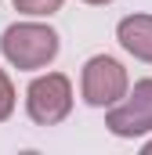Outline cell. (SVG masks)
<instances>
[{
	"label": "cell",
	"instance_id": "5b68a950",
	"mask_svg": "<svg viewBox=\"0 0 152 155\" xmlns=\"http://www.w3.org/2000/svg\"><path fill=\"white\" fill-rule=\"evenodd\" d=\"M116 40H119V47H123L130 58L152 65V15L138 11V15L119 18V22H116Z\"/></svg>",
	"mask_w": 152,
	"mask_h": 155
},
{
	"label": "cell",
	"instance_id": "8992f818",
	"mask_svg": "<svg viewBox=\"0 0 152 155\" xmlns=\"http://www.w3.org/2000/svg\"><path fill=\"white\" fill-rule=\"evenodd\" d=\"M11 4H15V11L26 15V18H47V15L62 11L65 0H11Z\"/></svg>",
	"mask_w": 152,
	"mask_h": 155
},
{
	"label": "cell",
	"instance_id": "52a82bcc",
	"mask_svg": "<svg viewBox=\"0 0 152 155\" xmlns=\"http://www.w3.org/2000/svg\"><path fill=\"white\" fill-rule=\"evenodd\" d=\"M11 112H15V83H11V76L0 69V123H7Z\"/></svg>",
	"mask_w": 152,
	"mask_h": 155
},
{
	"label": "cell",
	"instance_id": "277c9868",
	"mask_svg": "<svg viewBox=\"0 0 152 155\" xmlns=\"http://www.w3.org/2000/svg\"><path fill=\"white\" fill-rule=\"evenodd\" d=\"M105 126L112 137H123V141L152 134V76L138 79L123 101L105 108Z\"/></svg>",
	"mask_w": 152,
	"mask_h": 155
},
{
	"label": "cell",
	"instance_id": "7a4b0ae2",
	"mask_svg": "<svg viewBox=\"0 0 152 155\" xmlns=\"http://www.w3.org/2000/svg\"><path fill=\"white\" fill-rule=\"evenodd\" d=\"M130 90V76L123 69V61H116L112 54H94L83 61L80 69V97L91 108H112L116 101H123Z\"/></svg>",
	"mask_w": 152,
	"mask_h": 155
},
{
	"label": "cell",
	"instance_id": "6da1fadb",
	"mask_svg": "<svg viewBox=\"0 0 152 155\" xmlns=\"http://www.w3.org/2000/svg\"><path fill=\"white\" fill-rule=\"evenodd\" d=\"M62 51V40L58 33L47 25V22H15L0 33V54L11 69L18 72H36V69H47Z\"/></svg>",
	"mask_w": 152,
	"mask_h": 155
},
{
	"label": "cell",
	"instance_id": "3957f363",
	"mask_svg": "<svg viewBox=\"0 0 152 155\" xmlns=\"http://www.w3.org/2000/svg\"><path fill=\"white\" fill-rule=\"evenodd\" d=\"M73 112V79L65 72H43L26 87V116L36 126H58Z\"/></svg>",
	"mask_w": 152,
	"mask_h": 155
},
{
	"label": "cell",
	"instance_id": "9c48e42d",
	"mask_svg": "<svg viewBox=\"0 0 152 155\" xmlns=\"http://www.w3.org/2000/svg\"><path fill=\"white\" fill-rule=\"evenodd\" d=\"M141 152H145V155H152V141H145V144H141Z\"/></svg>",
	"mask_w": 152,
	"mask_h": 155
},
{
	"label": "cell",
	"instance_id": "ba28073f",
	"mask_svg": "<svg viewBox=\"0 0 152 155\" xmlns=\"http://www.w3.org/2000/svg\"><path fill=\"white\" fill-rule=\"evenodd\" d=\"M83 4H91V7H105V4H112V0H83Z\"/></svg>",
	"mask_w": 152,
	"mask_h": 155
}]
</instances>
